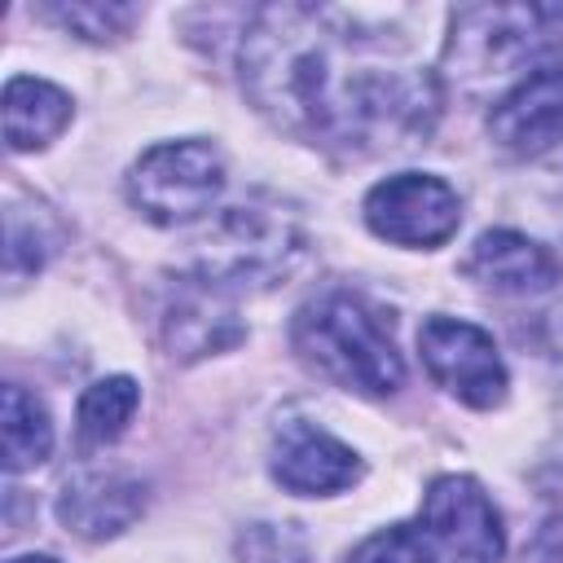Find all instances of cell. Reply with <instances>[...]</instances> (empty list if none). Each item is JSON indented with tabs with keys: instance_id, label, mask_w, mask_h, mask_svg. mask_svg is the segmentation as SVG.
Here are the masks:
<instances>
[{
	"instance_id": "obj_14",
	"label": "cell",
	"mask_w": 563,
	"mask_h": 563,
	"mask_svg": "<svg viewBox=\"0 0 563 563\" xmlns=\"http://www.w3.org/2000/svg\"><path fill=\"white\" fill-rule=\"evenodd\" d=\"M75 106L70 97L48 84V79H31V75H13L4 84V141L9 150H44L48 141L62 136V128L70 123Z\"/></svg>"
},
{
	"instance_id": "obj_15",
	"label": "cell",
	"mask_w": 563,
	"mask_h": 563,
	"mask_svg": "<svg viewBox=\"0 0 563 563\" xmlns=\"http://www.w3.org/2000/svg\"><path fill=\"white\" fill-rule=\"evenodd\" d=\"M136 405H141V387L128 374H114V378L92 383L79 396V409H75V440H79V449L88 453V449L114 444L128 431Z\"/></svg>"
},
{
	"instance_id": "obj_2",
	"label": "cell",
	"mask_w": 563,
	"mask_h": 563,
	"mask_svg": "<svg viewBox=\"0 0 563 563\" xmlns=\"http://www.w3.org/2000/svg\"><path fill=\"white\" fill-rule=\"evenodd\" d=\"M290 343L303 365L347 391L391 396L405 383V361L391 343L383 312L352 290H325L308 299L295 312Z\"/></svg>"
},
{
	"instance_id": "obj_10",
	"label": "cell",
	"mask_w": 563,
	"mask_h": 563,
	"mask_svg": "<svg viewBox=\"0 0 563 563\" xmlns=\"http://www.w3.org/2000/svg\"><path fill=\"white\" fill-rule=\"evenodd\" d=\"M268 471L286 493L330 497L361 479V457L312 422H282L268 449Z\"/></svg>"
},
{
	"instance_id": "obj_4",
	"label": "cell",
	"mask_w": 563,
	"mask_h": 563,
	"mask_svg": "<svg viewBox=\"0 0 563 563\" xmlns=\"http://www.w3.org/2000/svg\"><path fill=\"white\" fill-rule=\"evenodd\" d=\"M413 563H501V515L471 475H440L422 493V510L405 523Z\"/></svg>"
},
{
	"instance_id": "obj_8",
	"label": "cell",
	"mask_w": 563,
	"mask_h": 563,
	"mask_svg": "<svg viewBox=\"0 0 563 563\" xmlns=\"http://www.w3.org/2000/svg\"><path fill=\"white\" fill-rule=\"evenodd\" d=\"M550 13L554 9H457L444 57L466 66L462 75H506L545 44Z\"/></svg>"
},
{
	"instance_id": "obj_6",
	"label": "cell",
	"mask_w": 563,
	"mask_h": 563,
	"mask_svg": "<svg viewBox=\"0 0 563 563\" xmlns=\"http://www.w3.org/2000/svg\"><path fill=\"white\" fill-rule=\"evenodd\" d=\"M365 224L396 246H440L462 224V198L431 172H396L365 194Z\"/></svg>"
},
{
	"instance_id": "obj_17",
	"label": "cell",
	"mask_w": 563,
	"mask_h": 563,
	"mask_svg": "<svg viewBox=\"0 0 563 563\" xmlns=\"http://www.w3.org/2000/svg\"><path fill=\"white\" fill-rule=\"evenodd\" d=\"M40 13H44L48 22H57V26L84 35V40H97V44L119 40V35L141 18L136 4H88V0H79V4H48V9H40Z\"/></svg>"
},
{
	"instance_id": "obj_18",
	"label": "cell",
	"mask_w": 563,
	"mask_h": 563,
	"mask_svg": "<svg viewBox=\"0 0 563 563\" xmlns=\"http://www.w3.org/2000/svg\"><path fill=\"white\" fill-rule=\"evenodd\" d=\"M347 563H413L409 528H405V523H391V528L365 537V541L347 554Z\"/></svg>"
},
{
	"instance_id": "obj_9",
	"label": "cell",
	"mask_w": 563,
	"mask_h": 563,
	"mask_svg": "<svg viewBox=\"0 0 563 563\" xmlns=\"http://www.w3.org/2000/svg\"><path fill=\"white\" fill-rule=\"evenodd\" d=\"M488 136L519 158L563 145V62H541L488 110Z\"/></svg>"
},
{
	"instance_id": "obj_16",
	"label": "cell",
	"mask_w": 563,
	"mask_h": 563,
	"mask_svg": "<svg viewBox=\"0 0 563 563\" xmlns=\"http://www.w3.org/2000/svg\"><path fill=\"white\" fill-rule=\"evenodd\" d=\"M0 431H4V466L9 475H22L31 466H40L53 449V422L48 409L18 383L4 387V405H0Z\"/></svg>"
},
{
	"instance_id": "obj_5",
	"label": "cell",
	"mask_w": 563,
	"mask_h": 563,
	"mask_svg": "<svg viewBox=\"0 0 563 563\" xmlns=\"http://www.w3.org/2000/svg\"><path fill=\"white\" fill-rule=\"evenodd\" d=\"M224 189V158L211 141L150 145L128 172V202L154 224H194Z\"/></svg>"
},
{
	"instance_id": "obj_19",
	"label": "cell",
	"mask_w": 563,
	"mask_h": 563,
	"mask_svg": "<svg viewBox=\"0 0 563 563\" xmlns=\"http://www.w3.org/2000/svg\"><path fill=\"white\" fill-rule=\"evenodd\" d=\"M523 563H563V515H550L523 545Z\"/></svg>"
},
{
	"instance_id": "obj_11",
	"label": "cell",
	"mask_w": 563,
	"mask_h": 563,
	"mask_svg": "<svg viewBox=\"0 0 563 563\" xmlns=\"http://www.w3.org/2000/svg\"><path fill=\"white\" fill-rule=\"evenodd\" d=\"M462 273L501 295H545L559 282V260L550 255V246L515 229H488L475 238L471 255L462 260Z\"/></svg>"
},
{
	"instance_id": "obj_3",
	"label": "cell",
	"mask_w": 563,
	"mask_h": 563,
	"mask_svg": "<svg viewBox=\"0 0 563 563\" xmlns=\"http://www.w3.org/2000/svg\"><path fill=\"white\" fill-rule=\"evenodd\" d=\"M303 224L282 202H238L194 242V277L216 290H268L299 268Z\"/></svg>"
},
{
	"instance_id": "obj_12",
	"label": "cell",
	"mask_w": 563,
	"mask_h": 563,
	"mask_svg": "<svg viewBox=\"0 0 563 563\" xmlns=\"http://www.w3.org/2000/svg\"><path fill=\"white\" fill-rule=\"evenodd\" d=\"M141 510H145V488L123 471H88L70 479L57 497V519L66 523V532L84 541L119 537L123 528L136 523Z\"/></svg>"
},
{
	"instance_id": "obj_7",
	"label": "cell",
	"mask_w": 563,
	"mask_h": 563,
	"mask_svg": "<svg viewBox=\"0 0 563 563\" xmlns=\"http://www.w3.org/2000/svg\"><path fill=\"white\" fill-rule=\"evenodd\" d=\"M418 352L427 374L471 409H493L506 400V365L488 330L457 317H427L418 330Z\"/></svg>"
},
{
	"instance_id": "obj_20",
	"label": "cell",
	"mask_w": 563,
	"mask_h": 563,
	"mask_svg": "<svg viewBox=\"0 0 563 563\" xmlns=\"http://www.w3.org/2000/svg\"><path fill=\"white\" fill-rule=\"evenodd\" d=\"M9 563H57L53 554H18V559H9Z\"/></svg>"
},
{
	"instance_id": "obj_1",
	"label": "cell",
	"mask_w": 563,
	"mask_h": 563,
	"mask_svg": "<svg viewBox=\"0 0 563 563\" xmlns=\"http://www.w3.org/2000/svg\"><path fill=\"white\" fill-rule=\"evenodd\" d=\"M242 88L277 128L343 154L418 145L440 114L435 75L383 26L325 4H268L242 35Z\"/></svg>"
},
{
	"instance_id": "obj_13",
	"label": "cell",
	"mask_w": 563,
	"mask_h": 563,
	"mask_svg": "<svg viewBox=\"0 0 563 563\" xmlns=\"http://www.w3.org/2000/svg\"><path fill=\"white\" fill-rule=\"evenodd\" d=\"M242 339V325L233 321V308L224 290L207 286L202 277H189L172 290L163 308V343L180 361H198L207 352H224Z\"/></svg>"
}]
</instances>
